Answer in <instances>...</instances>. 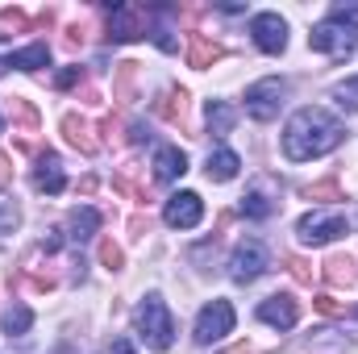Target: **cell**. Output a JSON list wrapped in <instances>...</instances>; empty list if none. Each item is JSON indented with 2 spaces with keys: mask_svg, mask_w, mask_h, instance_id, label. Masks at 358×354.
Masks as SVG:
<instances>
[{
  "mask_svg": "<svg viewBox=\"0 0 358 354\" xmlns=\"http://www.w3.org/2000/svg\"><path fill=\"white\" fill-rule=\"evenodd\" d=\"M342 138H346L342 121H338L334 113L308 104V108H296L292 121L283 125V155H287L292 163H308V159H321V155L338 150Z\"/></svg>",
  "mask_w": 358,
  "mask_h": 354,
  "instance_id": "1",
  "label": "cell"
},
{
  "mask_svg": "<svg viewBox=\"0 0 358 354\" xmlns=\"http://www.w3.org/2000/svg\"><path fill=\"white\" fill-rule=\"evenodd\" d=\"M308 46L329 59H350L358 50V4H334L321 25H313Z\"/></svg>",
  "mask_w": 358,
  "mask_h": 354,
  "instance_id": "2",
  "label": "cell"
},
{
  "mask_svg": "<svg viewBox=\"0 0 358 354\" xmlns=\"http://www.w3.org/2000/svg\"><path fill=\"white\" fill-rule=\"evenodd\" d=\"M134 330H138V338H142L146 351H171V342H176V317H171V309L163 304L159 292H150V296L138 304Z\"/></svg>",
  "mask_w": 358,
  "mask_h": 354,
  "instance_id": "3",
  "label": "cell"
},
{
  "mask_svg": "<svg viewBox=\"0 0 358 354\" xmlns=\"http://www.w3.org/2000/svg\"><path fill=\"white\" fill-rule=\"evenodd\" d=\"M234 321H238V313H234V304L229 300H208L204 309H200V317H196V346H213V342H221L225 334H234Z\"/></svg>",
  "mask_w": 358,
  "mask_h": 354,
  "instance_id": "4",
  "label": "cell"
},
{
  "mask_svg": "<svg viewBox=\"0 0 358 354\" xmlns=\"http://www.w3.org/2000/svg\"><path fill=\"white\" fill-rule=\"evenodd\" d=\"M267 267H271L267 246H263L259 238H246V242H238L234 255H229V279H234V283H255Z\"/></svg>",
  "mask_w": 358,
  "mask_h": 354,
  "instance_id": "5",
  "label": "cell"
},
{
  "mask_svg": "<svg viewBox=\"0 0 358 354\" xmlns=\"http://www.w3.org/2000/svg\"><path fill=\"white\" fill-rule=\"evenodd\" d=\"M104 29H108V34H104L108 42H138V38H150L146 8H138V4H113Z\"/></svg>",
  "mask_w": 358,
  "mask_h": 354,
  "instance_id": "6",
  "label": "cell"
},
{
  "mask_svg": "<svg viewBox=\"0 0 358 354\" xmlns=\"http://www.w3.org/2000/svg\"><path fill=\"white\" fill-rule=\"evenodd\" d=\"M342 234H346V217L342 213H304L296 221V238L304 246H325V242H334Z\"/></svg>",
  "mask_w": 358,
  "mask_h": 354,
  "instance_id": "7",
  "label": "cell"
},
{
  "mask_svg": "<svg viewBox=\"0 0 358 354\" xmlns=\"http://www.w3.org/2000/svg\"><path fill=\"white\" fill-rule=\"evenodd\" d=\"M283 96H287V84L283 80H259V84H250L246 88V113L255 117V121H275L279 117V108H283Z\"/></svg>",
  "mask_w": 358,
  "mask_h": 354,
  "instance_id": "8",
  "label": "cell"
},
{
  "mask_svg": "<svg viewBox=\"0 0 358 354\" xmlns=\"http://www.w3.org/2000/svg\"><path fill=\"white\" fill-rule=\"evenodd\" d=\"M250 34H255V46L263 55H283L287 50V21L279 13H255Z\"/></svg>",
  "mask_w": 358,
  "mask_h": 354,
  "instance_id": "9",
  "label": "cell"
},
{
  "mask_svg": "<svg viewBox=\"0 0 358 354\" xmlns=\"http://www.w3.org/2000/svg\"><path fill=\"white\" fill-rule=\"evenodd\" d=\"M200 217H204V200H200L196 192H176V196H167V204H163V221H167L171 229H196Z\"/></svg>",
  "mask_w": 358,
  "mask_h": 354,
  "instance_id": "10",
  "label": "cell"
},
{
  "mask_svg": "<svg viewBox=\"0 0 358 354\" xmlns=\"http://www.w3.org/2000/svg\"><path fill=\"white\" fill-rule=\"evenodd\" d=\"M259 321L271 325V330H292V325L300 321V304H296L287 292H275V296H267V300L259 304Z\"/></svg>",
  "mask_w": 358,
  "mask_h": 354,
  "instance_id": "11",
  "label": "cell"
},
{
  "mask_svg": "<svg viewBox=\"0 0 358 354\" xmlns=\"http://www.w3.org/2000/svg\"><path fill=\"white\" fill-rule=\"evenodd\" d=\"M34 187H38V192H46V196H59V192L67 187L63 163H59V155H55V150L38 155V167H34Z\"/></svg>",
  "mask_w": 358,
  "mask_h": 354,
  "instance_id": "12",
  "label": "cell"
},
{
  "mask_svg": "<svg viewBox=\"0 0 358 354\" xmlns=\"http://www.w3.org/2000/svg\"><path fill=\"white\" fill-rule=\"evenodd\" d=\"M187 171V155L179 150V146H159L155 150V179L159 183H171Z\"/></svg>",
  "mask_w": 358,
  "mask_h": 354,
  "instance_id": "13",
  "label": "cell"
},
{
  "mask_svg": "<svg viewBox=\"0 0 358 354\" xmlns=\"http://www.w3.org/2000/svg\"><path fill=\"white\" fill-rule=\"evenodd\" d=\"M221 55H225L221 42H213V38H204V34H192V38H187V67L204 71V67H213Z\"/></svg>",
  "mask_w": 358,
  "mask_h": 354,
  "instance_id": "14",
  "label": "cell"
},
{
  "mask_svg": "<svg viewBox=\"0 0 358 354\" xmlns=\"http://www.w3.org/2000/svg\"><path fill=\"white\" fill-rule=\"evenodd\" d=\"M67 229H71L67 238H71L76 246H84L88 238H96V229H100V213H96L92 204H84V208H76V213L67 217Z\"/></svg>",
  "mask_w": 358,
  "mask_h": 354,
  "instance_id": "15",
  "label": "cell"
},
{
  "mask_svg": "<svg viewBox=\"0 0 358 354\" xmlns=\"http://www.w3.org/2000/svg\"><path fill=\"white\" fill-rule=\"evenodd\" d=\"M4 67H17V71H38V67H50V46H46V42H34V46H25V50L8 55V59H4Z\"/></svg>",
  "mask_w": 358,
  "mask_h": 354,
  "instance_id": "16",
  "label": "cell"
},
{
  "mask_svg": "<svg viewBox=\"0 0 358 354\" xmlns=\"http://www.w3.org/2000/svg\"><path fill=\"white\" fill-rule=\"evenodd\" d=\"M63 134H67V142L76 146V150H84V155H96V138H92V125L84 121V117H76V113H67L63 117Z\"/></svg>",
  "mask_w": 358,
  "mask_h": 354,
  "instance_id": "17",
  "label": "cell"
},
{
  "mask_svg": "<svg viewBox=\"0 0 358 354\" xmlns=\"http://www.w3.org/2000/svg\"><path fill=\"white\" fill-rule=\"evenodd\" d=\"M155 113H159L163 121H171V125H183V113H187V92H183V88H167L163 96H159Z\"/></svg>",
  "mask_w": 358,
  "mask_h": 354,
  "instance_id": "18",
  "label": "cell"
},
{
  "mask_svg": "<svg viewBox=\"0 0 358 354\" xmlns=\"http://www.w3.org/2000/svg\"><path fill=\"white\" fill-rule=\"evenodd\" d=\"M355 279H358L355 259H346V255H334V259L325 263V283H329V288H355Z\"/></svg>",
  "mask_w": 358,
  "mask_h": 354,
  "instance_id": "19",
  "label": "cell"
},
{
  "mask_svg": "<svg viewBox=\"0 0 358 354\" xmlns=\"http://www.w3.org/2000/svg\"><path fill=\"white\" fill-rule=\"evenodd\" d=\"M234 121H238V113L229 100H208V134L213 138H225L234 129Z\"/></svg>",
  "mask_w": 358,
  "mask_h": 354,
  "instance_id": "20",
  "label": "cell"
},
{
  "mask_svg": "<svg viewBox=\"0 0 358 354\" xmlns=\"http://www.w3.org/2000/svg\"><path fill=\"white\" fill-rule=\"evenodd\" d=\"M238 167H242V159L234 155V150H217V155H208V179L213 183H225V179H234L238 176Z\"/></svg>",
  "mask_w": 358,
  "mask_h": 354,
  "instance_id": "21",
  "label": "cell"
},
{
  "mask_svg": "<svg viewBox=\"0 0 358 354\" xmlns=\"http://www.w3.org/2000/svg\"><path fill=\"white\" fill-rule=\"evenodd\" d=\"M13 121L21 125V138H25L21 146L29 150V138L38 134V108H34L29 100H21V96H13Z\"/></svg>",
  "mask_w": 358,
  "mask_h": 354,
  "instance_id": "22",
  "label": "cell"
},
{
  "mask_svg": "<svg viewBox=\"0 0 358 354\" xmlns=\"http://www.w3.org/2000/svg\"><path fill=\"white\" fill-rule=\"evenodd\" d=\"M242 213H246V217H255V221H263V217L275 213V200H271L263 187H250V192L242 196Z\"/></svg>",
  "mask_w": 358,
  "mask_h": 354,
  "instance_id": "23",
  "label": "cell"
},
{
  "mask_svg": "<svg viewBox=\"0 0 358 354\" xmlns=\"http://www.w3.org/2000/svg\"><path fill=\"white\" fill-rule=\"evenodd\" d=\"M0 325H4V334H8V338H21V334H29V325H34V309H29V304H17V309H8V313H4V321H0Z\"/></svg>",
  "mask_w": 358,
  "mask_h": 354,
  "instance_id": "24",
  "label": "cell"
},
{
  "mask_svg": "<svg viewBox=\"0 0 358 354\" xmlns=\"http://www.w3.org/2000/svg\"><path fill=\"white\" fill-rule=\"evenodd\" d=\"M334 100H338V108L358 113V76H355V80H342V84L334 88Z\"/></svg>",
  "mask_w": 358,
  "mask_h": 354,
  "instance_id": "25",
  "label": "cell"
},
{
  "mask_svg": "<svg viewBox=\"0 0 358 354\" xmlns=\"http://www.w3.org/2000/svg\"><path fill=\"white\" fill-rule=\"evenodd\" d=\"M134 76H138V63H117V100L134 96Z\"/></svg>",
  "mask_w": 358,
  "mask_h": 354,
  "instance_id": "26",
  "label": "cell"
},
{
  "mask_svg": "<svg viewBox=\"0 0 358 354\" xmlns=\"http://www.w3.org/2000/svg\"><path fill=\"white\" fill-rule=\"evenodd\" d=\"M304 196L308 200H342V187H338V179H321V183L304 187Z\"/></svg>",
  "mask_w": 358,
  "mask_h": 354,
  "instance_id": "27",
  "label": "cell"
},
{
  "mask_svg": "<svg viewBox=\"0 0 358 354\" xmlns=\"http://www.w3.org/2000/svg\"><path fill=\"white\" fill-rule=\"evenodd\" d=\"M100 263L108 267V271H121V267H125V255H121V246H117L113 238L100 242Z\"/></svg>",
  "mask_w": 358,
  "mask_h": 354,
  "instance_id": "28",
  "label": "cell"
},
{
  "mask_svg": "<svg viewBox=\"0 0 358 354\" xmlns=\"http://www.w3.org/2000/svg\"><path fill=\"white\" fill-rule=\"evenodd\" d=\"M17 221H21L17 204H13V200H0V238H4V234H13V229H17Z\"/></svg>",
  "mask_w": 358,
  "mask_h": 354,
  "instance_id": "29",
  "label": "cell"
},
{
  "mask_svg": "<svg viewBox=\"0 0 358 354\" xmlns=\"http://www.w3.org/2000/svg\"><path fill=\"white\" fill-rule=\"evenodd\" d=\"M76 84H84V67H63L59 76H55V88H76Z\"/></svg>",
  "mask_w": 358,
  "mask_h": 354,
  "instance_id": "30",
  "label": "cell"
},
{
  "mask_svg": "<svg viewBox=\"0 0 358 354\" xmlns=\"http://www.w3.org/2000/svg\"><path fill=\"white\" fill-rule=\"evenodd\" d=\"M287 271H292V279H296V283H313V267L304 263V259H296V255H292V259H287Z\"/></svg>",
  "mask_w": 358,
  "mask_h": 354,
  "instance_id": "31",
  "label": "cell"
},
{
  "mask_svg": "<svg viewBox=\"0 0 358 354\" xmlns=\"http://www.w3.org/2000/svg\"><path fill=\"white\" fill-rule=\"evenodd\" d=\"M0 25H13V29H25V25H29V17H25L21 8H0Z\"/></svg>",
  "mask_w": 358,
  "mask_h": 354,
  "instance_id": "32",
  "label": "cell"
},
{
  "mask_svg": "<svg viewBox=\"0 0 358 354\" xmlns=\"http://www.w3.org/2000/svg\"><path fill=\"white\" fill-rule=\"evenodd\" d=\"M313 309H317V313H325V317H342V304H338L334 296H317V300H313Z\"/></svg>",
  "mask_w": 358,
  "mask_h": 354,
  "instance_id": "33",
  "label": "cell"
},
{
  "mask_svg": "<svg viewBox=\"0 0 358 354\" xmlns=\"http://www.w3.org/2000/svg\"><path fill=\"white\" fill-rule=\"evenodd\" d=\"M146 138H150V134H146V125H138V121H134V125H129V142H134V146H142Z\"/></svg>",
  "mask_w": 358,
  "mask_h": 354,
  "instance_id": "34",
  "label": "cell"
},
{
  "mask_svg": "<svg viewBox=\"0 0 358 354\" xmlns=\"http://www.w3.org/2000/svg\"><path fill=\"white\" fill-rule=\"evenodd\" d=\"M108 354H134V346H129V342L121 338V342H113V351H108Z\"/></svg>",
  "mask_w": 358,
  "mask_h": 354,
  "instance_id": "35",
  "label": "cell"
},
{
  "mask_svg": "<svg viewBox=\"0 0 358 354\" xmlns=\"http://www.w3.org/2000/svg\"><path fill=\"white\" fill-rule=\"evenodd\" d=\"M225 354H259V351H255L250 342H242V346H234V351H225Z\"/></svg>",
  "mask_w": 358,
  "mask_h": 354,
  "instance_id": "36",
  "label": "cell"
},
{
  "mask_svg": "<svg viewBox=\"0 0 358 354\" xmlns=\"http://www.w3.org/2000/svg\"><path fill=\"white\" fill-rule=\"evenodd\" d=\"M13 176V171H8V159H4V155H0V183H4V179Z\"/></svg>",
  "mask_w": 358,
  "mask_h": 354,
  "instance_id": "37",
  "label": "cell"
},
{
  "mask_svg": "<svg viewBox=\"0 0 358 354\" xmlns=\"http://www.w3.org/2000/svg\"><path fill=\"white\" fill-rule=\"evenodd\" d=\"M0 134H4V117H0Z\"/></svg>",
  "mask_w": 358,
  "mask_h": 354,
  "instance_id": "38",
  "label": "cell"
},
{
  "mask_svg": "<svg viewBox=\"0 0 358 354\" xmlns=\"http://www.w3.org/2000/svg\"><path fill=\"white\" fill-rule=\"evenodd\" d=\"M355 317H358V309H355Z\"/></svg>",
  "mask_w": 358,
  "mask_h": 354,
  "instance_id": "39",
  "label": "cell"
}]
</instances>
